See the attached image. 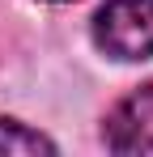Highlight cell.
Instances as JSON below:
<instances>
[{
    "mask_svg": "<svg viewBox=\"0 0 153 157\" xmlns=\"http://www.w3.org/2000/svg\"><path fill=\"white\" fill-rule=\"evenodd\" d=\"M0 153H55V144L17 119H0Z\"/></svg>",
    "mask_w": 153,
    "mask_h": 157,
    "instance_id": "obj_3",
    "label": "cell"
},
{
    "mask_svg": "<svg viewBox=\"0 0 153 157\" xmlns=\"http://www.w3.org/2000/svg\"><path fill=\"white\" fill-rule=\"evenodd\" d=\"M94 43L111 59L153 55V0H106L94 17Z\"/></svg>",
    "mask_w": 153,
    "mask_h": 157,
    "instance_id": "obj_1",
    "label": "cell"
},
{
    "mask_svg": "<svg viewBox=\"0 0 153 157\" xmlns=\"http://www.w3.org/2000/svg\"><path fill=\"white\" fill-rule=\"evenodd\" d=\"M102 140L111 153H153V85H140L111 106Z\"/></svg>",
    "mask_w": 153,
    "mask_h": 157,
    "instance_id": "obj_2",
    "label": "cell"
},
{
    "mask_svg": "<svg viewBox=\"0 0 153 157\" xmlns=\"http://www.w3.org/2000/svg\"><path fill=\"white\" fill-rule=\"evenodd\" d=\"M51 4H68V0H51Z\"/></svg>",
    "mask_w": 153,
    "mask_h": 157,
    "instance_id": "obj_4",
    "label": "cell"
}]
</instances>
